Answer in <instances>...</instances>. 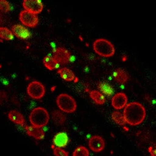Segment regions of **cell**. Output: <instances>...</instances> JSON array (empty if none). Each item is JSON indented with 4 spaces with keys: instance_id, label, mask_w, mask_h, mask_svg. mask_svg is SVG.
Listing matches in <instances>:
<instances>
[{
    "instance_id": "obj_10",
    "label": "cell",
    "mask_w": 156,
    "mask_h": 156,
    "mask_svg": "<svg viewBox=\"0 0 156 156\" xmlns=\"http://www.w3.org/2000/svg\"><path fill=\"white\" fill-rule=\"evenodd\" d=\"M128 103V97L123 92L116 94L112 99V105L116 110L125 108Z\"/></svg>"
},
{
    "instance_id": "obj_15",
    "label": "cell",
    "mask_w": 156,
    "mask_h": 156,
    "mask_svg": "<svg viewBox=\"0 0 156 156\" xmlns=\"http://www.w3.org/2000/svg\"><path fill=\"white\" fill-rule=\"evenodd\" d=\"M8 117L14 124L19 126H24L25 123V118L24 116L16 110H12L8 113Z\"/></svg>"
},
{
    "instance_id": "obj_7",
    "label": "cell",
    "mask_w": 156,
    "mask_h": 156,
    "mask_svg": "<svg viewBox=\"0 0 156 156\" xmlns=\"http://www.w3.org/2000/svg\"><path fill=\"white\" fill-rule=\"evenodd\" d=\"M52 57L57 64L66 65L70 62L71 53L64 47H58L55 50Z\"/></svg>"
},
{
    "instance_id": "obj_23",
    "label": "cell",
    "mask_w": 156,
    "mask_h": 156,
    "mask_svg": "<svg viewBox=\"0 0 156 156\" xmlns=\"http://www.w3.org/2000/svg\"><path fill=\"white\" fill-rule=\"evenodd\" d=\"M72 156H90V151L84 146H79L73 152Z\"/></svg>"
},
{
    "instance_id": "obj_17",
    "label": "cell",
    "mask_w": 156,
    "mask_h": 156,
    "mask_svg": "<svg viewBox=\"0 0 156 156\" xmlns=\"http://www.w3.org/2000/svg\"><path fill=\"white\" fill-rule=\"evenodd\" d=\"M51 118L54 123L57 126L65 125L66 121L65 115L63 112L59 110H54L51 113Z\"/></svg>"
},
{
    "instance_id": "obj_25",
    "label": "cell",
    "mask_w": 156,
    "mask_h": 156,
    "mask_svg": "<svg viewBox=\"0 0 156 156\" xmlns=\"http://www.w3.org/2000/svg\"><path fill=\"white\" fill-rule=\"evenodd\" d=\"M52 148L53 149V153L54 156H69L68 152L62 148L56 147L52 145Z\"/></svg>"
},
{
    "instance_id": "obj_1",
    "label": "cell",
    "mask_w": 156,
    "mask_h": 156,
    "mask_svg": "<svg viewBox=\"0 0 156 156\" xmlns=\"http://www.w3.org/2000/svg\"><path fill=\"white\" fill-rule=\"evenodd\" d=\"M123 116L126 123L130 126H137L143 122L146 117V110L141 103L132 102L125 107Z\"/></svg>"
},
{
    "instance_id": "obj_16",
    "label": "cell",
    "mask_w": 156,
    "mask_h": 156,
    "mask_svg": "<svg viewBox=\"0 0 156 156\" xmlns=\"http://www.w3.org/2000/svg\"><path fill=\"white\" fill-rule=\"evenodd\" d=\"M57 73L60 77L66 82H72L76 78L74 72L67 67H63L58 69Z\"/></svg>"
},
{
    "instance_id": "obj_2",
    "label": "cell",
    "mask_w": 156,
    "mask_h": 156,
    "mask_svg": "<svg viewBox=\"0 0 156 156\" xmlns=\"http://www.w3.org/2000/svg\"><path fill=\"white\" fill-rule=\"evenodd\" d=\"M50 115L44 107H38L34 108L29 115V122L32 126L42 128L49 122Z\"/></svg>"
},
{
    "instance_id": "obj_26",
    "label": "cell",
    "mask_w": 156,
    "mask_h": 156,
    "mask_svg": "<svg viewBox=\"0 0 156 156\" xmlns=\"http://www.w3.org/2000/svg\"><path fill=\"white\" fill-rule=\"evenodd\" d=\"M148 151L151 156H156V149H154L152 147H149Z\"/></svg>"
},
{
    "instance_id": "obj_6",
    "label": "cell",
    "mask_w": 156,
    "mask_h": 156,
    "mask_svg": "<svg viewBox=\"0 0 156 156\" xmlns=\"http://www.w3.org/2000/svg\"><path fill=\"white\" fill-rule=\"evenodd\" d=\"M19 20L23 25L32 28L35 27L39 22V19L37 14L27 12L25 10L20 12L19 14Z\"/></svg>"
},
{
    "instance_id": "obj_24",
    "label": "cell",
    "mask_w": 156,
    "mask_h": 156,
    "mask_svg": "<svg viewBox=\"0 0 156 156\" xmlns=\"http://www.w3.org/2000/svg\"><path fill=\"white\" fill-rule=\"evenodd\" d=\"M0 9L3 13H8L11 10V6L8 1L6 0L0 1Z\"/></svg>"
},
{
    "instance_id": "obj_20",
    "label": "cell",
    "mask_w": 156,
    "mask_h": 156,
    "mask_svg": "<svg viewBox=\"0 0 156 156\" xmlns=\"http://www.w3.org/2000/svg\"><path fill=\"white\" fill-rule=\"evenodd\" d=\"M43 64L49 70L52 71L55 69L57 63L54 60L53 57L51 55H46L43 58Z\"/></svg>"
},
{
    "instance_id": "obj_11",
    "label": "cell",
    "mask_w": 156,
    "mask_h": 156,
    "mask_svg": "<svg viewBox=\"0 0 156 156\" xmlns=\"http://www.w3.org/2000/svg\"><path fill=\"white\" fill-rule=\"evenodd\" d=\"M12 31L14 35L20 39H28L30 37L29 30L25 26L19 24H15L12 26Z\"/></svg>"
},
{
    "instance_id": "obj_5",
    "label": "cell",
    "mask_w": 156,
    "mask_h": 156,
    "mask_svg": "<svg viewBox=\"0 0 156 156\" xmlns=\"http://www.w3.org/2000/svg\"><path fill=\"white\" fill-rule=\"evenodd\" d=\"M26 91L30 98L35 100H39L45 95V88L41 82L34 80L29 83Z\"/></svg>"
},
{
    "instance_id": "obj_12",
    "label": "cell",
    "mask_w": 156,
    "mask_h": 156,
    "mask_svg": "<svg viewBox=\"0 0 156 156\" xmlns=\"http://www.w3.org/2000/svg\"><path fill=\"white\" fill-rule=\"evenodd\" d=\"M69 141V136L66 132H59L54 136L52 143L55 147L62 148L67 145Z\"/></svg>"
},
{
    "instance_id": "obj_21",
    "label": "cell",
    "mask_w": 156,
    "mask_h": 156,
    "mask_svg": "<svg viewBox=\"0 0 156 156\" xmlns=\"http://www.w3.org/2000/svg\"><path fill=\"white\" fill-rule=\"evenodd\" d=\"M112 119L116 124L120 126H123L126 124L123 114H122L120 112H113L112 114Z\"/></svg>"
},
{
    "instance_id": "obj_13",
    "label": "cell",
    "mask_w": 156,
    "mask_h": 156,
    "mask_svg": "<svg viewBox=\"0 0 156 156\" xmlns=\"http://www.w3.org/2000/svg\"><path fill=\"white\" fill-rule=\"evenodd\" d=\"M25 130L26 133L35 140H41L45 137V132L42 128L35 127L33 126H25Z\"/></svg>"
},
{
    "instance_id": "obj_22",
    "label": "cell",
    "mask_w": 156,
    "mask_h": 156,
    "mask_svg": "<svg viewBox=\"0 0 156 156\" xmlns=\"http://www.w3.org/2000/svg\"><path fill=\"white\" fill-rule=\"evenodd\" d=\"M12 31L6 27H1L0 28V37L1 39L5 41H11L13 39Z\"/></svg>"
},
{
    "instance_id": "obj_14",
    "label": "cell",
    "mask_w": 156,
    "mask_h": 156,
    "mask_svg": "<svg viewBox=\"0 0 156 156\" xmlns=\"http://www.w3.org/2000/svg\"><path fill=\"white\" fill-rule=\"evenodd\" d=\"M113 77L116 82L121 85L126 83L129 79L128 73L122 68H117L114 70Z\"/></svg>"
},
{
    "instance_id": "obj_19",
    "label": "cell",
    "mask_w": 156,
    "mask_h": 156,
    "mask_svg": "<svg viewBox=\"0 0 156 156\" xmlns=\"http://www.w3.org/2000/svg\"><path fill=\"white\" fill-rule=\"evenodd\" d=\"M97 88L103 94L108 97L112 96L114 93V89L112 86L105 82H98Z\"/></svg>"
},
{
    "instance_id": "obj_3",
    "label": "cell",
    "mask_w": 156,
    "mask_h": 156,
    "mask_svg": "<svg viewBox=\"0 0 156 156\" xmlns=\"http://www.w3.org/2000/svg\"><path fill=\"white\" fill-rule=\"evenodd\" d=\"M93 50L100 56L111 57L115 54V47L108 40L104 38L97 39L93 42Z\"/></svg>"
},
{
    "instance_id": "obj_8",
    "label": "cell",
    "mask_w": 156,
    "mask_h": 156,
    "mask_svg": "<svg viewBox=\"0 0 156 156\" xmlns=\"http://www.w3.org/2000/svg\"><path fill=\"white\" fill-rule=\"evenodd\" d=\"M22 5L25 10L35 14H38L42 12L44 5L39 0H24Z\"/></svg>"
},
{
    "instance_id": "obj_18",
    "label": "cell",
    "mask_w": 156,
    "mask_h": 156,
    "mask_svg": "<svg viewBox=\"0 0 156 156\" xmlns=\"http://www.w3.org/2000/svg\"><path fill=\"white\" fill-rule=\"evenodd\" d=\"M90 97L92 100L97 105H103L105 103V98L104 95L97 90H92L90 92Z\"/></svg>"
},
{
    "instance_id": "obj_9",
    "label": "cell",
    "mask_w": 156,
    "mask_h": 156,
    "mask_svg": "<svg viewBox=\"0 0 156 156\" xmlns=\"http://www.w3.org/2000/svg\"><path fill=\"white\" fill-rule=\"evenodd\" d=\"M105 141L99 135L92 136L88 141V147L94 153H100L105 148Z\"/></svg>"
},
{
    "instance_id": "obj_4",
    "label": "cell",
    "mask_w": 156,
    "mask_h": 156,
    "mask_svg": "<svg viewBox=\"0 0 156 156\" xmlns=\"http://www.w3.org/2000/svg\"><path fill=\"white\" fill-rule=\"evenodd\" d=\"M56 103L62 112L68 114L74 113L77 108V104L75 100L72 96L66 93H62L57 96Z\"/></svg>"
}]
</instances>
